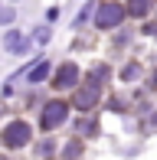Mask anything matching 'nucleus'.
Returning <instances> with one entry per match:
<instances>
[{
	"instance_id": "nucleus-3",
	"label": "nucleus",
	"mask_w": 157,
	"mask_h": 160,
	"mask_svg": "<svg viewBox=\"0 0 157 160\" xmlns=\"http://www.w3.org/2000/svg\"><path fill=\"white\" fill-rule=\"evenodd\" d=\"M30 124H23V121H13V124H7V131H3V144L7 147H23L26 141H30Z\"/></svg>"
},
{
	"instance_id": "nucleus-1",
	"label": "nucleus",
	"mask_w": 157,
	"mask_h": 160,
	"mask_svg": "<svg viewBox=\"0 0 157 160\" xmlns=\"http://www.w3.org/2000/svg\"><path fill=\"white\" fill-rule=\"evenodd\" d=\"M66 114H69V105H66V101H49V105L43 108V118H39L43 131H56L62 121H66Z\"/></svg>"
},
{
	"instance_id": "nucleus-4",
	"label": "nucleus",
	"mask_w": 157,
	"mask_h": 160,
	"mask_svg": "<svg viewBox=\"0 0 157 160\" xmlns=\"http://www.w3.org/2000/svg\"><path fill=\"white\" fill-rule=\"evenodd\" d=\"M98 95H102L98 82H89L85 88H78V92H75V108H82V111L95 108V105H98Z\"/></svg>"
},
{
	"instance_id": "nucleus-5",
	"label": "nucleus",
	"mask_w": 157,
	"mask_h": 160,
	"mask_svg": "<svg viewBox=\"0 0 157 160\" xmlns=\"http://www.w3.org/2000/svg\"><path fill=\"white\" fill-rule=\"evenodd\" d=\"M78 82V65L75 62H62L59 65V72H56V88H72V85Z\"/></svg>"
},
{
	"instance_id": "nucleus-8",
	"label": "nucleus",
	"mask_w": 157,
	"mask_h": 160,
	"mask_svg": "<svg viewBox=\"0 0 157 160\" xmlns=\"http://www.w3.org/2000/svg\"><path fill=\"white\" fill-rule=\"evenodd\" d=\"M7 46H10V49H23V42H20L17 33H10V36H7Z\"/></svg>"
},
{
	"instance_id": "nucleus-6",
	"label": "nucleus",
	"mask_w": 157,
	"mask_h": 160,
	"mask_svg": "<svg viewBox=\"0 0 157 160\" xmlns=\"http://www.w3.org/2000/svg\"><path fill=\"white\" fill-rule=\"evenodd\" d=\"M124 13H134V17H147L151 13V0H128V10Z\"/></svg>"
},
{
	"instance_id": "nucleus-2",
	"label": "nucleus",
	"mask_w": 157,
	"mask_h": 160,
	"mask_svg": "<svg viewBox=\"0 0 157 160\" xmlns=\"http://www.w3.org/2000/svg\"><path fill=\"white\" fill-rule=\"evenodd\" d=\"M121 20H124V7L121 3H102L98 7V17H95V23H98V30H111V26H118Z\"/></svg>"
},
{
	"instance_id": "nucleus-7",
	"label": "nucleus",
	"mask_w": 157,
	"mask_h": 160,
	"mask_svg": "<svg viewBox=\"0 0 157 160\" xmlns=\"http://www.w3.org/2000/svg\"><path fill=\"white\" fill-rule=\"evenodd\" d=\"M46 75H49V62H39L36 69L30 72V82H43V78H46Z\"/></svg>"
}]
</instances>
